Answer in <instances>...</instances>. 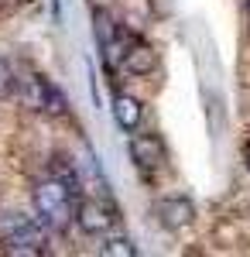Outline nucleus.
<instances>
[{
    "label": "nucleus",
    "instance_id": "obj_1",
    "mask_svg": "<svg viewBox=\"0 0 250 257\" xmlns=\"http://www.w3.org/2000/svg\"><path fill=\"white\" fill-rule=\"evenodd\" d=\"M76 192L65 185V182H58V178H45L38 182V189H35V213L38 219L48 226V230H69L72 223H76Z\"/></svg>",
    "mask_w": 250,
    "mask_h": 257
},
{
    "label": "nucleus",
    "instance_id": "obj_2",
    "mask_svg": "<svg viewBox=\"0 0 250 257\" xmlns=\"http://www.w3.org/2000/svg\"><path fill=\"white\" fill-rule=\"evenodd\" d=\"M0 237L7 240V254H45V223L41 219H31L24 213H4L0 216Z\"/></svg>",
    "mask_w": 250,
    "mask_h": 257
},
{
    "label": "nucleus",
    "instance_id": "obj_3",
    "mask_svg": "<svg viewBox=\"0 0 250 257\" xmlns=\"http://www.w3.org/2000/svg\"><path fill=\"white\" fill-rule=\"evenodd\" d=\"M11 96H18L28 110H35V113H45V117H62L65 113V96L58 93L55 86L48 79H41L35 72H24L14 79V93Z\"/></svg>",
    "mask_w": 250,
    "mask_h": 257
},
{
    "label": "nucleus",
    "instance_id": "obj_4",
    "mask_svg": "<svg viewBox=\"0 0 250 257\" xmlns=\"http://www.w3.org/2000/svg\"><path fill=\"white\" fill-rule=\"evenodd\" d=\"M154 216H158V226L168 233L189 230L195 223V202L189 196H165L154 202Z\"/></svg>",
    "mask_w": 250,
    "mask_h": 257
},
{
    "label": "nucleus",
    "instance_id": "obj_5",
    "mask_svg": "<svg viewBox=\"0 0 250 257\" xmlns=\"http://www.w3.org/2000/svg\"><path fill=\"white\" fill-rule=\"evenodd\" d=\"M116 206H110L106 199H86L76 206V223L82 233H93V237H103L116 226Z\"/></svg>",
    "mask_w": 250,
    "mask_h": 257
},
{
    "label": "nucleus",
    "instance_id": "obj_6",
    "mask_svg": "<svg viewBox=\"0 0 250 257\" xmlns=\"http://www.w3.org/2000/svg\"><path fill=\"white\" fill-rule=\"evenodd\" d=\"M131 161L144 175L161 172L168 165V148H165V141L158 138V134H134L131 138Z\"/></svg>",
    "mask_w": 250,
    "mask_h": 257
},
{
    "label": "nucleus",
    "instance_id": "obj_7",
    "mask_svg": "<svg viewBox=\"0 0 250 257\" xmlns=\"http://www.w3.org/2000/svg\"><path fill=\"white\" fill-rule=\"evenodd\" d=\"M158 52H154V45H148V41L134 38L131 45H127V52H123V59H120V72H127V76H134V79H144V76H151V72H158Z\"/></svg>",
    "mask_w": 250,
    "mask_h": 257
},
{
    "label": "nucleus",
    "instance_id": "obj_8",
    "mask_svg": "<svg viewBox=\"0 0 250 257\" xmlns=\"http://www.w3.org/2000/svg\"><path fill=\"white\" fill-rule=\"evenodd\" d=\"M110 106H113V120L123 127V131H137V127H141L144 103H141L137 96H131V93H116Z\"/></svg>",
    "mask_w": 250,
    "mask_h": 257
},
{
    "label": "nucleus",
    "instance_id": "obj_9",
    "mask_svg": "<svg viewBox=\"0 0 250 257\" xmlns=\"http://www.w3.org/2000/svg\"><path fill=\"white\" fill-rule=\"evenodd\" d=\"M52 178L65 182V185H69L72 192H79V185H82V182H79V175L72 172V165H69L65 158H55V165H52Z\"/></svg>",
    "mask_w": 250,
    "mask_h": 257
},
{
    "label": "nucleus",
    "instance_id": "obj_10",
    "mask_svg": "<svg viewBox=\"0 0 250 257\" xmlns=\"http://www.w3.org/2000/svg\"><path fill=\"white\" fill-rule=\"evenodd\" d=\"M103 254H110V257H137V247L127 237H113V240H106Z\"/></svg>",
    "mask_w": 250,
    "mask_h": 257
},
{
    "label": "nucleus",
    "instance_id": "obj_11",
    "mask_svg": "<svg viewBox=\"0 0 250 257\" xmlns=\"http://www.w3.org/2000/svg\"><path fill=\"white\" fill-rule=\"evenodd\" d=\"M14 93V72L7 62H0V96H11Z\"/></svg>",
    "mask_w": 250,
    "mask_h": 257
},
{
    "label": "nucleus",
    "instance_id": "obj_12",
    "mask_svg": "<svg viewBox=\"0 0 250 257\" xmlns=\"http://www.w3.org/2000/svg\"><path fill=\"white\" fill-rule=\"evenodd\" d=\"M14 7H18V0H0V18H7Z\"/></svg>",
    "mask_w": 250,
    "mask_h": 257
},
{
    "label": "nucleus",
    "instance_id": "obj_13",
    "mask_svg": "<svg viewBox=\"0 0 250 257\" xmlns=\"http://www.w3.org/2000/svg\"><path fill=\"white\" fill-rule=\"evenodd\" d=\"M243 165H247V172H250V134H247V141H243Z\"/></svg>",
    "mask_w": 250,
    "mask_h": 257
}]
</instances>
